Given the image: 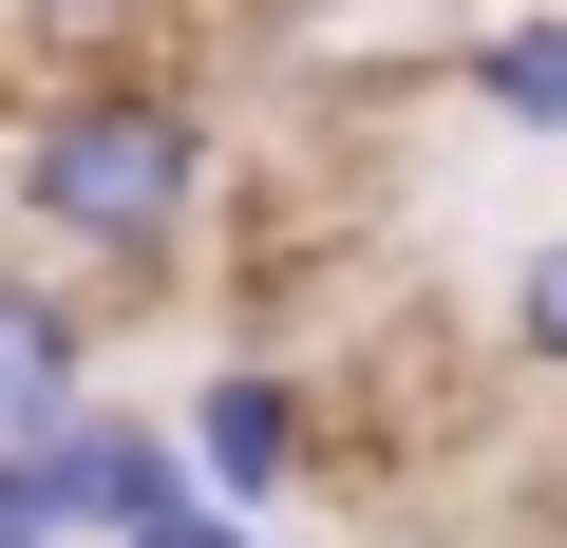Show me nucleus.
Masks as SVG:
<instances>
[{
	"label": "nucleus",
	"mask_w": 567,
	"mask_h": 548,
	"mask_svg": "<svg viewBox=\"0 0 567 548\" xmlns=\"http://www.w3.org/2000/svg\"><path fill=\"white\" fill-rule=\"evenodd\" d=\"M0 20H39V39H114V20H152V0H0Z\"/></svg>",
	"instance_id": "9"
},
{
	"label": "nucleus",
	"mask_w": 567,
	"mask_h": 548,
	"mask_svg": "<svg viewBox=\"0 0 567 548\" xmlns=\"http://www.w3.org/2000/svg\"><path fill=\"white\" fill-rule=\"evenodd\" d=\"M39 473H58V510H76V548H114V529H152V510H189L208 473H189V435H152V416H58L39 435Z\"/></svg>",
	"instance_id": "2"
},
{
	"label": "nucleus",
	"mask_w": 567,
	"mask_h": 548,
	"mask_svg": "<svg viewBox=\"0 0 567 548\" xmlns=\"http://www.w3.org/2000/svg\"><path fill=\"white\" fill-rule=\"evenodd\" d=\"M189 473H208L227 510H265L284 473H303V379H284V360H227V379H189Z\"/></svg>",
	"instance_id": "4"
},
{
	"label": "nucleus",
	"mask_w": 567,
	"mask_h": 548,
	"mask_svg": "<svg viewBox=\"0 0 567 548\" xmlns=\"http://www.w3.org/2000/svg\"><path fill=\"white\" fill-rule=\"evenodd\" d=\"M58 416H95V322L58 265H0V454H39Z\"/></svg>",
	"instance_id": "3"
},
{
	"label": "nucleus",
	"mask_w": 567,
	"mask_h": 548,
	"mask_svg": "<svg viewBox=\"0 0 567 548\" xmlns=\"http://www.w3.org/2000/svg\"><path fill=\"white\" fill-rule=\"evenodd\" d=\"M511 360H529V379L567 397V227H548V246L511 265Z\"/></svg>",
	"instance_id": "6"
},
{
	"label": "nucleus",
	"mask_w": 567,
	"mask_h": 548,
	"mask_svg": "<svg viewBox=\"0 0 567 548\" xmlns=\"http://www.w3.org/2000/svg\"><path fill=\"white\" fill-rule=\"evenodd\" d=\"M208 170H227V133L171 76H58L20 114V227H58L95 265H171L208 227Z\"/></svg>",
	"instance_id": "1"
},
{
	"label": "nucleus",
	"mask_w": 567,
	"mask_h": 548,
	"mask_svg": "<svg viewBox=\"0 0 567 548\" xmlns=\"http://www.w3.org/2000/svg\"><path fill=\"white\" fill-rule=\"evenodd\" d=\"M114 548H265V529H246L227 492H189V510H152V529H114Z\"/></svg>",
	"instance_id": "8"
},
{
	"label": "nucleus",
	"mask_w": 567,
	"mask_h": 548,
	"mask_svg": "<svg viewBox=\"0 0 567 548\" xmlns=\"http://www.w3.org/2000/svg\"><path fill=\"white\" fill-rule=\"evenodd\" d=\"M0 548H76V510H58V473H39V454H0Z\"/></svg>",
	"instance_id": "7"
},
{
	"label": "nucleus",
	"mask_w": 567,
	"mask_h": 548,
	"mask_svg": "<svg viewBox=\"0 0 567 548\" xmlns=\"http://www.w3.org/2000/svg\"><path fill=\"white\" fill-rule=\"evenodd\" d=\"M454 76H473V114H511V133H567V20H492Z\"/></svg>",
	"instance_id": "5"
}]
</instances>
